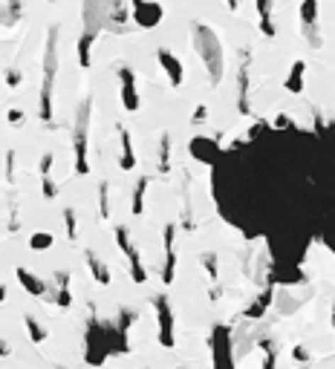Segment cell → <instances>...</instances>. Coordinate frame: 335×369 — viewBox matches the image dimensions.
Returning <instances> with one entry per match:
<instances>
[{
  "label": "cell",
  "instance_id": "4",
  "mask_svg": "<svg viewBox=\"0 0 335 369\" xmlns=\"http://www.w3.org/2000/svg\"><path fill=\"white\" fill-rule=\"evenodd\" d=\"M212 360L214 369H234V352H231V332L229 326L217 323L212 332Z\"/></svg>",
  "mask_w": 335,
  "mask_h": 369
},
{
  "label": "cell",
  "instance_id": "28",
  "mask_svg": "<svg viewBox=\"0 0 335 369\" xmlns=\"http://www.w3.org/2000/svg\"><path fill=\"white\" fill-rule=\"evenodd\" d=\"M6 9H9V23L21 18V0H6Z\"/></svg>",
  "mask_w": 335,
  "mask_h": 369
},
{
  "label": "cell",
  "instance_id": "11",
  "mask_svg": "<svg viewBox=\"0 0 335 369\" xmlns=\"http://www.w3.org/2000/svg\"><path fill=\"white\" fill-rule=\"evenodd\" d=\"M191 156L194 159H199V162H205V165H214L217 159H220V145L217 142H212V138H205V136H197V138H191Z\"/></svg>",
  "mask_w": 335,
  "mask_h": 369
},
{
  "label": "cell",
  "instance_id": "23",
  "mask_svg": "<svg viewBox=\"0 0 335 369\" xmlns=\"http://www.w3.org/2000/svg\"><path fill=\"white\" fill-rule=\"evenodd\" d=\"M145 191H148V179H139L136 182V191H133V214L136 216L145 211Z\"/></svg>",
  "mask_w": 335,
  "mask_h": 369
},
{
  "label": "cell",
  "instance_id": "8",
  "mask_svg": "<svg viewBox=\"0 0 335 369\" xmlns=\"http://www.w3.org/2000/svg\"><path fill=\"white\" fill-rule=\"evenodd\" d=\"M318 12H321L318 0H304V4H301V26H304V38H307V43H309V46H315V50L321 46Z\"/></svg>",
  "mask_w": 335,
  "mask_h": 369
},
{
  "label": "cell",
  "instance_id": "25",
  "mask_svg": "<svg viewBox=\"0 0 335 369\" xmlns=\"http://www.w3.org/2000/svg\"><path fill=\"white\" fill-rule=\"evenodd\" d=\"M202 265H205L208 277H212V280H217V254H214V251H205V254H202Z\"/></svg>",
  "mask_w": 335,
  "mask_h": 369
},
{
  "label": "cell",
  "instance_id": "3",
  "mask_svg": "<svg viewBox=\"0 0 335 369\" xmlns=\"http://www.w3.org/2000/svg\"><path fill=\"white\" fill-rule=\"evenodd\" d=\"M87 133H90V99H84V104L75 113V127H72V150H75V173L87 176L90 162H87Z\"/></svg>",
  "mask_w": 335,
  "mask_h": 369
},
{
  "label": "cell",
  "instance_id": "29",
  "mask_svg": "<svg viewBox=\"0 0 335 369\" xmlns=\"http://www.w3.org/2000/svg\"><path fill=\"white\" fill-rule=\"evenodd\" d=\"M21 81H23L21 70H6V87H21Z\"/></svg>",
  "mask_w": 335,
  "mask_h": 369
},
{
  "label": "cell",
  "instance_id": "27",
  "mask_svg": "<svg viewBox=\"0 0 335 369\" xmlns=\"http://www.w3.org/2000/svg\"><path fill=\"white\" fill-rule=\"evenodd\" d=\"M40 191H44V199H55L58 197V184L50 176H44V188H40Z\"/></svg>",
  "mask_w": 335,
  "mask_h": 369
},
{
  "label": "cell",
  "instance_id": "12",
  "mask_svg": "<svg viewBox=\"0 0 335 369\" xmlns=\"http://www.w3.org/2000/svg\"><path fill=\"white\" fill-rule=\"evenodd\" d=\"M47 297H50V300H53L55 306H61V309H70V306H72V292H70V274H67V271H58V274H55V280H53V286H50Z\"/></svg>",
  "mask_w": 335,
  "mask_h": 369
},
{
  "label": "cell",
  "instance_id": "36",
  "mask_svg": "<svg viewBox=\"0 0 335 369\" xmlns=\"http://www.w3.org/2000/svg\"><path fill=\"white\" fill-rule=\"evenodd\" d=\"M295 358H298V360H307V358H309V352H307V349H301V346H298V349H295Z\"/></svg>",
  "mask_w": 335,
  "mask_h": 369
},
{
  "label": "cell",
  "instance_id": "39",
  "mask_svg": "<svg viewBox=\"0 0 335 369\" xmlns=\"http://www.w3.org/2000/svg\"><path fill=\"white\" fill-rule=\"evenodd\" d=\"M0 303H6V286L0 283Z\"/></svg>",
  "mask_w": 335,
  "mask_h": 369
},
{
  "label": "cell",
  "instance_id": "41",
  "mask_svg": "<svg viewBox=\"0 0 335 369\" xmlns=\"http://www.w3.org/2000/svg\"><path fill=\"white\" fill-rule=\"evenodd\" d=\"M50 4H55V0H50Z\"/></svg>",
  "mask_w": 335,
  "mask_h": 369
},
{
  "label": "cell",
  "instance_id": "31",
  "mask_svg": "<svg viewBox=\"0 0 335 369\" xmlns=\"http://www.w3.org/2000/svg\"><path fill=\"white\" fill-rule=\"evenodd\" d=\"M99 202H101V219L110 214V208H107V184H101L99 188Z\"/></svg>",
  "mask_w": 335,
  "mask_h": 369
},
{
  "label": "cell",
  "instance_id": "30",
  "mask_svg": "<svg viewBox=\"0 0 335 369\" xmlns=\"http://www.w3.org/2000/svg\"><path fill=\"white\" fill-rule=\"evenodd\" d=\"M53 153H44V156H40V176H50V170H53Z\"/></svg>",
  "mask_w": 335,
  "mask_h": 369
},
{
  "label": "cell",
  "instance_id": "6",
  "mask_svg": "<svg viewBox=\"0 0 335 369\" xmlns=\"http://www.w3.org/2000/svg\"><path fill=\"white\" fill-rule=\"evenodd\" d=\"M131 18L139 29H156L165 18V9L156 0H131Z\"/></svg>",
  "mask_w": 335,
  "mask_h": 369
},
{
  "label": "cell",
  "instance_id": "15",
  "mask_svg": "<svg viewBox=\"0 0 335 369\" xmlns=\"http://www.w3.org/2000/svg\"><path fill=\"white\" fill-rule=\"evenodd\" d=\"M15 274H18V283L23 286V292H29L32 297H47V292H50V283H47V280H40L38 274H32V271L23 268V265H21Z\"/></svg>",
  "mask_w": 335,
  "mask_h": 369
},
{
  "label": "cell",
  "instance_id": "5",
  "mask_svg": "<svg viewBox=\"0 0 335 369\" xmlns=\"http://www.w3.org/2000/svg\"><path fill=\"white\" fill-rule=\"evenodd\" d=\"M116 243H119V248L124 251V257H128V263H131V277H133V283L142 286V283L148 280V271H145L142 257H139V251H136V246H133V240H131V231L124 228V225L116 228Z\"/></svg>",
  "mask_w": 335,
  "mask_h": 369
},
{
  "label": "cell",
  "instance_id": "35",
  "mask_svg": "<svg viewBox=\"0 0 335 369\" xmlns=\"http://www.w3.org/2000/svg\"><path fill=\"white\" fill-rule=\"evenodd\" d=\"M12 355V346L4 341V338H0V358H9Z\"/></svg>",
  "mask_w": 335,
  "mask_h": 369
},
{
  "label": "cell",
  "instance_id": "37",
  "mask_svg": "<svg viewBox=\"0 0 335 369\" xmlns=\"http://www.w3.org/2000/svg\"><path fill=\"white\" fill-rule=\"evenodd\" d=\"M226 6H229L231 12H237V9H240V0H226Z\"/></svg>",
  "mask_w": 335,
  "mask_h": 369
},
{
  "label": "cell",
  "instance_id": "24",
  "mask_svg": "<svg viewBox=\"0 0 335 369\" xmlns=\"http://www.w3.org/2000/svg\"><path fill=\"white\" fill-rule=\"evenodd\" d=\"M64 228H67V240H75L78 237V222H75V211L72 208H64Z\"/></svg>",
  "mask_w": 335,
  "mask_h": 369
},
{
  "label": "cell",
  "instance_id": "20",
  "mask_svg": "<svg viewBox=\"0 0 335 369\" xmlns=\"http://www.w3.org/2000/svg\"><path fill=\"white\" fill-rule=\"evenodd\" d=\"M23 323H26V335H29V341L35 343V346H40L47 338H50V332H47V326H40V323L32 317V314H26L23 317Z\"/></svg>",
  "mask_w": 335,
  "mask_h": 369
},
{
  "label": "cell",
  "instance_id": "16",
  "mask_svg": "<svg viewBox=\"0 0 335 369\" xmlns=\"http://www.w3.org/2000/svg\"><path fill=\"white\" fill-rule=\"evenodd\" d=\"M84 260H87V268L93 274V280L99 286H110V268H107V263L96 251H84Z\"/></svg>",
  "mask_w": 335,
  "mask_h": 369
},
{
  "label": "cell",
  "instance_id": "21",
  "mask_svg": "<svg viewBox=\"0 0 335 369\" xmlns=\"http://www.w3.org/2000/svg\"><path fill=\"white\" fill-rule=\"evenodd\" d=\"M55 243V237L50 234V231H35V234L29 237V248L32 251H50Z\"/></svg>",
  "mask_w": 335,
  "mask_h": 369
},
{
  "label": "cell",
  "instance_id": "34",
  "mask_svg": "<svg viewBox=\"0 0 335 369\" xmlns=\"http://www.w3.org/2000/svg\"><path fill=\"white\" fill-rule=\"evenodd\" d=\"M275 127H278V130H286V127H292V121H289V116H283V113H280V116L275 119Z\"/></svg>",
  "mask_w": 335,
  "mask_h": 369
},
{
  "label": "cell",
  "instance_id": "26",
  "mask_svg": "<svg viewBox=\"0 0 335 369\" xmlns=\"http://www.w3.org/2000/svg\"><path fill=\"white\" fill-rule=\"evenodd\" d=\"M168 153H171V138L162 136V142H159V167L168 170Z\"/></svg>",
  "mask_w": 335,
  "mask_h": 369
},
{
  "label": "cell",
  "instance_id": "14",
  "mask_svg": "<svg viewBox=\"0 0 335 369\" xmlns=\"http://www.w3.org/2000/svg\"><path fill=\"white\" fill-rule=\"evenodd\" d=\"M119 167L121 170H133L136 167V150H133V142H131V133L124 124H119Z\"/></svg>",
  "mask_w": 335,
  "mask_h": 369
},
{
  "label": "cell",
  "instance_id": "7",
  "mask_svg": "<svg viewBox=\"0 0 335 369\" xmlns=\"http://www.w3.org/2000/svg\"><path fill=\"white\" fill-rule=\"evenodd\" d=\"M153 312H156V320H159V343L165 346V349H171L174 343H177V335H174V312H171V306H168V297H153Z\"/></svg>",
  "mask_w": 335,
  "mask_h": 369
},
{
  "label": "cell",
  "instance_id": "32",
  "mask_svg": "<svg viewBox=\"0 0 335 369\" xmlns=\"http://www.w3.org/2000/svg\"><path fill=\"white\" fill-rule=\"evenodd\" d=\"M6 119H9V124H15V127H18V124H23V110H9V113H6Z\"/></svg>",
  "mask_w": 335,
  "mask_h": 369
},
{
  "label": "cell",
  "instance_id": "10",
  "mask_svg": "<svg viewBox=\"0 0 335 369\" xmlns=\"http://www.w3.org/2000/svg\"><path fill=\"white\" fill-rule=\"evenodd\" d=\"M156 58H159V67L165 70L168 81H171V87H182L185 81V70H182V61L171 53V50H165V46H159L156 50Z\"/></svg>",
  "mask_w": 335,
  "mask_h": 369
},
{
  "label": "cell",
  "instance_id": "9",
  "mask_svg": "<svg viewBox=\"0 0 335 369\" xmlns=\"http://www.w3.org/2000/svg\"><path fill=\"white\" fill-rule=\"evenodd\" d=\"M119 84H121V107L128 113H136L139 110V89H136V75L131 67H119Z\"/></svg>",
  "mask_w": 335,
  "mask_h": 369
},
{
  "label": "cell",
  "instance_id": "18",
  "mask_svg": "<svg viewBox=\"0 0 335 369\" xmlns=\"http://www.w3.org/2000/svg\"><path fill=\"white\" fill-rule=\"evenodd\" d=\"M128 12H131V6L124 9V0H110V4H107V26L121 29L124 21H128Z\"/></svg>",
  "mask_w": 335,
  "mask_h": 369
},
{
  "label": "cell",
  "instance_id": "1",
  "mask_svg": "<svg viewBox=\"0 0 335 369\" xmlns=\"http://www.w3.org/2000/svg\"><path fill=\"white\" fill-rule=\"evenodd\" d=\"M194 32V50L197 55L202 58L205 70H208V78H212V84L217 87L223 81V72H226V58H223V43L217 38V32L212 26L205 23H194L191 26Z\"/></svg>",
  "mask_w": 335,
  "mask_h": 369
},
{
  "label": "cell",
  "instance_id": "22",
  "mask_svg": "<svg viewBox=\"0 0 335 369\" xmlns=\"http://www.w3.org/2000/svg\"><path fill=\"white\" fill-rule=\"evenodd\" d=\"M237 81H240V84H237V87H240V113H246V110H248V101H246V92H248V64L240 67V78H237Z\"/></svg>",
  "mask_w": 335,
  "mask_h": 369
},
{
  "label": "cell",
  "instance_id": "40",
  "mask_svg": "<svg viewBox=\"0 0 335 369\" xmlns=\"http://www.w3.org/2000/svg\"><path fill=\"white\" fill-rule=\"evenodd\" d=\"M55 369H64V366H55Z\"/></svg>",
  "mask_w": 335,
  "mask_h": 369
},
{
  "label": "cell",
  "instance_id": "19",
  "mask_svg": "<svg viewBox=\"0 0 335 369\" xmlns=\"http://www.w3.org/2000/svg\"><path fill=\"white\" fill-rule=\"evenodd\" d=\"M258 21L260 32L266 38H275V21H272V0H258Z\"/></svg>",
  "mask_w": 335,
  "mask_h": 369
},
{
  "label": "cell",
  "instance_id": "38",
  "mask_svg": "<svg viewBox=\"0 0 335 369\" xmlns=\"http://www.w3.org/2000/svg\"><path fill=\"white\" fill-rule=\"evenodd\" d=\"M263 369H275V358H272V355L266 358V363H263Z\"/></svg>",
  "mask_w": 335,
  "mask_h": 369
},
{
  "label": "cell",
  "instance_id": "17",
  "mask_svg": "<svg viewBox=\"0 0 335 369\" xmlns=\"http://www.w3.org/2000/svg\"><path fill=\"white\" fill-rule=\"evenodd\" d=\"M304 72H307V64H304V61L292 64V70H289V75H286V81H283V87L292 92V96H301V92H304Z\"/></svg>",
  "mask_w": 335,
  "mask_h": 369
},
{
  "label": "cell",
  "instance_id": "13",
  "mask_svg": "<svg viewBox=\"0 0 335 369\" xmlns=\"http://www.w3.org/2000/svg\"><path fill=\"white\" fill-rule=\"evenodd\" d=\"M174 234H177L174 222H171V225H165V271H162V280H165V283H174V274H177V248H174Z\"/></svg>",
  "mask_w": 335,
  "mask_h": 369
},
{
  "label": "cell",
  "instance_id": "33",
  "mask_svg": "<svg viewBox=\"0 0 335 369\" xmlns=\"http://www.w3.org/2000/svg\"><path fill=\"white\" fill-rule=\"evenodd\" d=\"M205 119H208V107H205V104H199V107L194 110V124H197V121H205Z\"/></svg>",
  "mask_w": 335,
  "mask_h": 369
},
{
  "label": "cell",
  "instance_id": "2",
  "mask_svg": "<svg viewBox=\"0 0 335 369\" xmlns=\"http://www.w3.org/2000/svg\"><path fill=\"white\" fill-rule=\"evenodd\" d=\"M55 70H58V26L47 35V50H44V84H40V101L38 116L40 121H53V87H55Z\"/></svg>",
  "mask_w": 335,
  "mask_h": 369
}]
</instances>
